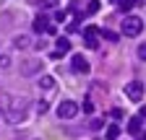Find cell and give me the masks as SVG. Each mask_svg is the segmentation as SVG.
Masks as SVG:
<instances>
[{"label": "cell", "instance_id": "6da1fadb", "mask_svg": "<svg viewBox=\"0 0 146 140\" xmlns=\"http://www.w3.org/2000/svg\"><path fill=\"white\" fill-rule=\"evenodd\" d=\"M3 114H5V119L8 122H24L26 117H29V101L26 99H21V96H3Z\"/></svg>", "mask_w": 146, "mask_h": 140}, {"label": "cell", "instance_id": "7a4b0ae2", "mask_svg": "<svg viewBox=\"0 0 146 140\" xmlns=\"http://www.w3.org/2000/svg\"><path fill=\"white\" fill-rule=\"evenodd\" d=\"M141 31H143V21L138 16H128L123 21V37H138Z\"/></svg>", "mask_w": 146, "mask_h": 140}, {"label": "cell", "instance_id": "3957f363", "mask_svg": "<svg viewBox=\"0 0 146 140\" xmlns=\"http://www.w3.org/2000/svg\"><path fill=\"white\" fill-rule=\"evenodd\" d=\"M125 96L131 99V101H141L143 99V83L141 80H131L125 86Z\"/></svg>", "mask_w": 146, "mask_h": 140}, {"label": "cell", "instance_id": "277c9868", "mask_svg": "<svg viewBox=\"0 0 146 140\" xmlns=\"http://www.w3.org/2000/svg\"><path fill=\"white\" fill-rule=\"evenodd\" d=\"M76 112H78L76 101H63L60 107H58V117H60V119H73V117H76Z\"/></svg>", "mask_w": 146, "mask_h": 140}, {"label": "cell", "instance_id": "5b68a950", "mask_svg": "<svg viewBox=\"0 0 146 140\" xmlns=\"http://www.w3.org/2000/svg\"><path fill=\"white\" fill-rule=\"evenodd\" d=\"M84 39H86V44H89L91 49H97V47H99V29H97V26H86Z\"/></svg>", "mask_w": 146, "mask_h": 140}, {"label": "cell", "instance_id": "8992f818", "mask_svg": "<svg viewBox=\"0 0 146 140\" xmlns=\"http://www.w3.org/2000/svg\"><path fill=\"white\" fill-rule=\"evenodd\" d=\"M70 67L76 70V73H81V75H86V73H89V62H86V57H84V55H73Z\"/></svg>", "mask_w": 146, "mask_h": 140}, {"label": "cell", "instance_id": "52a82bcc", "mask_svg": "<svg viewBox=\"0 0 146 140\" xmlns=\"http://www.w3.org/2000/svg\"><path fill=\"white\" fill-rule=\"evenodd\" d=\"M55 47H58V49H55V52H52V60H60V57L65 55V52L70 49V42H68L65 37H60L58 42H55Z\"/></svg>", "mask_w": 146, "mask_h": 140}, {"label": "cell", "instance_id": "ba28073f", "mask_svg": "<svg viewBox=\"0 0 146 140\" xmlns=\"http://www.w3.org/2000/svg\"><path fill=\"white\" fill-rule=\"evenodd\" d=\"M47 26H50L47 16H44V13H39V16L34 18V31H36V34H44V31H47Z\"/></svg>", "mask_w": 146, "mask_h": 140}, {"label": "cell", "instance_id": "9c48e42d", "mask_svg": "<svg viewBox=\"0 0 146 140\" xmlns=\"http://www.w3.org/2000/svg\"><path fill=\"white\" fill-rule=\"evenodd\" d=\"M39 86H42L44 91H52V88H58V83H55V78H52V75H42V78H39Z\"/></svg>", "mask_w": 146, "mask_h": 140}, {"label": "cell", "instance_id": "30bf717a", "mask_svg": "<svg viewBox=\"0 0 146 140\" xmlns=\"http://www.w3.org/2000/svg\"><path fill=\"white\" fill-rule=\"evenodd\" d=\"M36 70H39V62H24V67H21V75H34Z\"/></svg>", "mask_w": 146, "mask_h": 140}, {"label": "cell", "instance_id": "8fae6325", "mask_svg": "<svg viewBox=\"0 0 146 140\" xmlns=\"http://www.w3.org/2000/svg\"><path fill=\"white\" fill-rule=\"evenodd\" d=\"M128 132H131V135H138L141 132V117H133L131 122H128Z\"/></svg>", "mask_w": 146, "mask_h": 140}, {"label": "cell", "instance_id": "7c38bea8", "mask_svg": "<svg viewBox=\"0 0 146 140\" xmlns=\"http://www.w3.org/2000/svg\"><path fill=\"white\" fill-rule=\"evenodd\" d=\"M117 135H120V127H117V125H110V127L104 130V137H107V140H117Z\"/></svg>", "mask_w": 146, "mask_h": 140}, {"label": "cell", "instance_id": "4fadbf2b", "mask_svg": "<svg viewBox=\"0 0 146 140\" xmlns=\"http://www.w3.org/2000/svg\"><path fill=\"white\" fill-rule=\"evenodd\" d=\"M99 37H104L107 42H117V34L110 31V29H99Z\"/></svg>", "mask_w": 146, "mask_h": 140}, {"label": "cell", "instance_id": "5bb4252c", "mask_svg": "<svg viewBox=\"0 0 146 140\" xmlns=\"http://www.w3.org/2000/svg\"><path fill=\"white\" fill-rule=\"evenodd\" d=\"M117 8H120L123 13H128V10L133 8V0H117Z\"/></svg>", "mask_w": 146, "mask_h": 140}, {"label": "cell", "instance_id": "9a60e30c", "mask_svg": "<svg viewBox=\"0 0 146 140\" xmlns=\"http://www.w3.org/2000/svg\"><path fill=\"white\" fill-rule=\"evenodd\" d=\"M99 10V0H89V5H86V13H97Z\"/></svg>", "mask_w": 146, "mask_h": 140}, {"label": "cell", "instance_id": "2e32d148", "mask_svg": "<svg viewBox=\"0 0 146 140\" xmlns=\"http://www.w3.org/2000/svg\"><path fill=\"white\" fill-rule=\"evenodd\" d=\"M13 44H16L18 49H26V44H29V39H26V37H16V42H13Z\"/></svg>", "mask_w": 146, "mask_h": 140}, {"label": "cell", "instance_id": "e0dca14e", "mask_svg": "<svg viewBox=\"0 0 146 140\" xmlns=\"http://www.w3.org/2000/svg\"><path fill=\"white\" fill-rule=\"evenodd\" d=\"M84 112H94V104H91V96H86V101H84Z\"/></svg>", "mask_w": 146, "mask_h": 140}, {"label": "cell", "instance_id": "ac0fdd59", "mask_svg": "<svg viewBox=\"0 0 146 140\" xmlns=\"http://www.w3.org/2000/svg\"><path fill=\"white\" fill-rule=\"evenodd\" d=\"M110 117H112L115 122H117V119H123V109H110Z\"/></svg>", "mask_w": 146, "mask_h": 140}, {"label": "cell", "instance_id": "d6986e66", "mask_svg": "<svg viewBox=\"0 0 146 140\" xmlns=\"http://www.w3.org/2000/svg\"><path fill=\"white\" fill-rule=\"evenodd\" d=\"M138 60H146V42L138 47Z\"/></svg>", "mask_w": 146, "mask_h": 140}, {"label": "cell", "instance_id": "ffe728a7", "mask_svg": "<svg viewBox=\"0 0 146 140\" xmlns=\"http://www.w3.org/2000/svg\"><path fill=\"white\" fill-rule=\"evenodd\" d=\"M36 107H39V109H36L39 114H44V112H47V104H44V101H39V104H36Z\"/></svg>", "mask_w": 146, "mask_h": 140}, {"label": "cell", "instance_id": "44dd1931", "mask_svg": "<svg viewBox=\"0 0 146 140\" xmlns=\"http://www.w3.org/2000/svg\"><path fill=\"white\" fill-rule=\"evenodd\" d=\"M8 65V57H0V67H5Z\"/></svg>", "mask_w": 146, "mask_h": 140}, {"label": "cell", "instance_id": "7402d4cb", "mask_svg": "<svg viewBox=\"0 0 146 140\" xmlns=\"http://www.w3.org/2000/svg\"><path fill=\"white\" fill-rule=\"evenodd\" d=\"M138 140H146V132H141V137H138Z\"/></svg>", "mask_w": 146, "mask_h": 140}]
</instances>
